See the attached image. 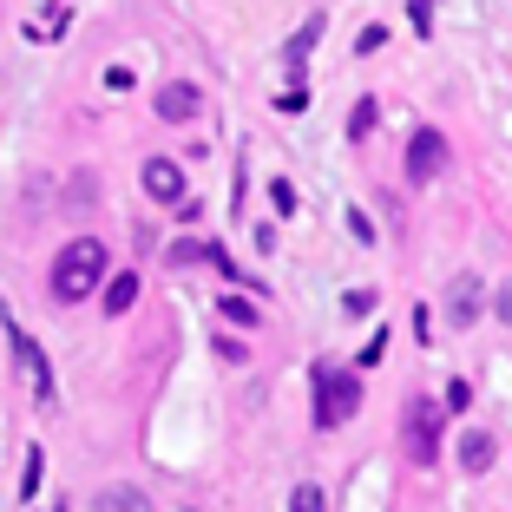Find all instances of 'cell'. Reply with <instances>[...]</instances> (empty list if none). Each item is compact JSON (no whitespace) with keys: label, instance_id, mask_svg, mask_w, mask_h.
Instances as JSON below:
<instances>
[{"label":"cell","instance_id":"18","mask_svg":"<svg viewBox=\"0 0 512 512\" xmlns=\"http://www.w3.org/2000/svg\"><path fill=\"white\" fill-rule=\"evenodd\" d=\"M493 316H499V322H512V283H499V289H493Z\"/></svg>","mask_w":512,"mask_h":512},{"label":"cell","instance_id":"7","mask_svg":"<svg viewBox=\"0 0 512 512\" xmlns=\"http://www.w3.org/2000/svg\"><path fill=\"white\" fill-rule=\"evenodd\" d=\"M145 191L158 197V204H184V171L171 165V158H151L145 165Z\"/></svg>","mask_w":512,"mask_h":512},{"label":"cell","instance_id":"11","mask_svg":"<svg viewBox=\"0 0 512 512\" xmlns=\"http://www.w3.org/2000/svg\"><path fill=\"white\" fill-rule=\"evenodd\" d=\"M132 302H138V276H132V270H119V276L106 283V316H125Z\"/></svg>","mask_w":512,"mask_h":512},{"label":"cell","instance_id":"6","mask_svg":"<svg viewBox=\"0 0 512 512\" xmlns=\"http://www.w3.org/2000/svg\"><path fill=\"white\" fill-rule=\"evenodd\" d=\"M322 27H329V20H322V14H309V20H302L296 33H289V46H283V60H289V79H302V66H309V53H316Z\"/></svg>","mask_w":512,"mask_h":512},{"label":"cell","instance_id":"5","mask_svg":"<svg viewBox=\"0 0 512 512\" xmlns=\"http://www.w3.org/2000/svg\"><path fill=\"white\" fill-rule=\"evenodd\" d=\"M440 165H447V138H440L434 125L407 138V178H414V184H434V178H440Z\"/></svg>","mask_w":512,"mask_h":512},{"label":"cell","instance_id":"17","mask_svg":"<svg viewBox=\"0 0 512 512\" xmlns=\"http://www.w3.org/2000/svg\"><path fill=\"white\" fill-rule=\"evenodd\" d=\"M270 197H276V211H283V217L296 211V184H289V178H283V184H270Z\"/></svg>","mask_w":512,"mask_h":512},{"label":"cell","instance_id":"8","mask_svg":"<svg viewBox=\"0 0 512 512\" xmlns=\"http://www.w3.org/2000/svg\"><path fill=\"white\" fill-rule=\"evenodd\" d=\"M197 86H184V79H171L165 92H158V119H171V125H184V119H197Z\"/></svg>","mask_w":512,"mask_h":512},{"label":"cell","instance_id":"15","mask_svg":"<svg viewBox=\"0 0 512 512\" xmlns=\"http://www.w3.org/2000/svg\"><path fill=\"white\" fill-rule=\"evenodd\" d=\"M348 132H355V138H368V132H375V99H362V106H355V119H348Z\"/></svg>","mask_w":512,"mask_h":512},{"label":"cell","instance_id":"9","mask_svg":"<svg viewBox=\"0 0 512 512\" xmlns=\"http://www.w3.org/2000/svg\"><path fill=\"white\" fill-rule=\"evenodd\" d=\"M499 460V440L486 434V427H467V434H460V467L467 473H486Z\"/></svg>","mask_w":512,"mask_h":512},{"label":"cell","instance_id":"16","mask_svg":"<svg viewBox=\"0 0 512 512\" xmlns=\"http://www.w3.org/2000/svg\"><path fill=\"white\" fill-rule=\"evenodd\" d=\"M40 467H46V460H40V447H33L27 453V473H20V493H40Z\"/></svg>","mask_w":512,"mask_h":512},{"label":"cell","instance_id":"3","mask_svg":"<svg viewBox=\"0 0 512 512\" xmlns=\"http://www.w3.org/2000/svg\"><path fill=\"white\" fill-rule=\"evenodd\" d=\"M401 447H407V460H421V467H434V453H440V407H434V401H407Z\"/></svg>","mask_w":512,"mask_h":512},{"label":"cell","instance_id":"1","mask_svg":"<svg viewBox=\"0 0 512 512\" xmlns=\"http://www.w3.org/2000/svg\"><path fill=\"white\" fill-rule=\"evenodd\" d=\"M99 283H106V243L99 237H73L53 256V296L60 302H86Z\"/></svg>","mask_w":512,"mask_h":512},{"label":"cell","instance_id":"2","mask_svg":"<svg viewBox=\"0 0 512 512\" xmlns=\"http://www.w3.org/2000/svg\"><path fill=\"white\" fill-rule=\"evenodd\" d=\"M355 407H362V381H355V375L335 381V368L322 362L316 368V427H342Z\"/></svg>","mask_w":512,"mask_h":512},{"label":"cell","instance_id":"13","mask_svg":"<svg viewBox=\"0 0 512 512\" xmlns=\"http://www.w3.org/2000/svg\"><path fill=\"white\" fill-rule=\"evenodd\" d=\"M171 263L191 270V263H211V243H171Z\"/></svg>","mask_w":512,"mask_h":512},{"label":"cell","instance_id":"10","mask_svg":"<svg viewBox=\"0 0 512 512\" xmlns=\"http://www.w3.org/2000/svg\"><path fill=\"white\" fill-rule=\"evenodd\" d=\"M92 512H151V499L138 493V486H99Z\"/></svg>","mask_w":512,"mask_h":512},{"label":"cell","instance_id":"4","mask_svg":"<svg viewBox=\"0 0 512 512\" xmlns=\"http://www.w3.org/2000/svg\"><path fill=\"white\" fill-rule=\"evenodd\" d=\"M480 302H486V283L473 270H460L447 283V329H473L480 322Z\"/></svg>","mask_w":512,"mask_h":512},{"label":"cell","instance_id":"12","mask_svg":"<svg viewBox=\"0 0 512 512\" xmlns=\"http://www.w3.org/2000/svg\"><path fill=\"white\" fill-rule=\"evenodd\" d=\"M217 316H230L237 329H256V322H263V316H256V309H250L243 296H224V309H217Z\"/></svg>","mask_w":512,"mask_h":512},{"label":"cell","instance_id":"14","mask_svg":"<svg viewBox=\"0 0 512 512\" xmlns=\"http://www.w3.org/2000/svg\"><path fill=\"white\" fill-rule=\"evenodd\" d=\"M289 512H322V486H309V480H302L296 493H289Z\"/></svg>","mask_w":512,"mask_h":512}]
</instances>
